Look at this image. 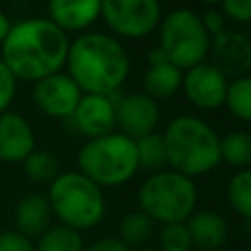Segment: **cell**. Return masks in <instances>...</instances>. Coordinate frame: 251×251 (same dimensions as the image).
<instances>
[{"mask_svg": "<svg viewBox=\"0 0 251 251\" xmlns=\"http://www.w3.org/2000/svg\"><path fill=\"white\" fill-rule=\"evenodd\" d=\"M69 33L45 16L12 22L0 45V59L18 80L37 82L63 71L69 53Z\"/></svg>", "mask_w": 251, "mask_h": 251, "instance_id": "6da1fadb", "label": "cell"}, {"mask_svg": "<svg viewBox=\"0 0 251 251\" xmlns=\"http://www.w3.org/2000/svg\"><path fill=\"white\" fill-rule=\"evenodd\" d=\"M65 67L82 94L112 96L127 80L131 61L118 37L102 31H82L69 43Z\"/></svg>", "mask_w": 251, "mask_h": 251, "instance_id": "7a4b0ae2", "label": "cell"}, {"mask_svg": "<svg viewBox=\"0 0 251 251\" xmlns=\"http://www.w3.org/2000/svg\"><path fill=\"white\" fill-rule=\"evenodd\" d=\"M161 135L165 141L167 165L188 178L208 175L222 163L220 135L198 116L180 114L173 118Z\"/></svg>", "mask_w": 251, "mask_h": 251, "instance_id": "3957f363", "label": "cell"}, {"mask_svg": "<svg viewBox=\"0 0 251 251\" xmlns=\"http://www.w3.org/2000/svg\"><path fill=\"white\" fill-rule=\"evenodd\" d=\"M76 171L102 190L122 186L139 171L135 139L120 131L86 139L76 153Z\"/></svg>", "mask_w": 251, "mask_h": 251, "instance_id": "277c9868", "label": "cell"}, {"mask_svg": "<svg viewBox=\"0 0 251 251\" xmlns=\"http://www.w3.org/2000/svg\"><path fill=\"white\" fill-rule=\"evenodd\" d=\"M45 196L53 218L80 233L96 227L106 216L104 190L78 171H61Z\"/></svg>", "mask_w": 251, "mask_h": 251, "instance_id": "5b68a950", "label": "cell"}, {"mask_svg": "<svg viewBox=\"0 0 251 251\" xmlns=\"http://www.w3.org/2000/svg\"><path fill=\"white\" fill-rule=\"evenodd\" d=\"M137 204L155 224L186 222L198 204V188L194 178H188L173 169L151 173L137 188Z\"/></svg>", "mask_w": 251, "mask_h": 251, "instance_id": "8992f818", "label": "cell"}, {"mask_svg": "<svg viewBox=\"0 0 251 251\" xmlns=\"http://www.w3.org/2000/svg\"><path fill=\"white\" fill-rule=\"evenodd\" d=\"M167 61L180 71H188L206 61L210 35L196 12L188 8L171 10L159 24V45Z\"/></svg>", "mask_w": 251, "mask_h": 251, "instance_id": "52a82bcc", "label": "cell"}, {"mask_svg": "<svg viewBox=\"0 0 251 251\" xmlns=\"http://www.w3.org/2000/svg\"><path fill=\"white\" fill-rule=\"evenodd\" d=\"M100 18L114 37L141 39L159 27L163 14L159 0H102Z\"/></svg>", "mask_w": 251, "mask_h": 251, "instance_id": "ba28073f", "label": "cell"}, {"mask_svg": "<svg viewBox=\"0 0 251 251\" xmlns=\"http://www.w3.org/2000/svg\"><path fill=\"white\" fill-rule=\"evenodd\" d=\"M80 96L82 90L63 71L33 82L31 88V100L35 108L47 118H55V120H69Z\"/></svg>", "mask_w": 251, "mask_h": 251, "instance_id": "9c48e42d", "label": "cell"}, {"mask_svg": "<svg viewBox=\"0 0 251 251\" xmlns=\"http://www.w3.org/2000/svg\"><path fill=\"white\" fill-rule=\"evenodd\" d=\"M110 98L116 106V127H120V133L139 139L157 129L161 120L157 100L145 92H129L124 96H118L116 92Z\"/></svg>", "mask_w": 251, "mask_h": 251, "instance_id": "30bf717a", "label": "cell"}, {"mask_svg": "<svg viewBox=\"0 0 251 251\" xmlns=\"http://www.w3.org/2000/svg\"><path fill=\"white\" fill-rule=\"evenodd\" d=\"M208 57L212 65L226 76L237 78L251 71V39L233 29H224L210 37Z\"/></svg>", "mask_w": 251, "mask_h": 251, "instance_id": "8fae6325", "label": "cell"}, {"mask_svg": "<svg viewBox=\"0 0 251 251\" xmlns=\"http://www.w3.org/2000/svg\"><path fill=\"white\" fill-rule=\"evenodd\" d=\"M180 88L192 106L200 110H216L226 102L227 78L212 63L204 61L182 73Z\"/></svg>", "mask_w": 251, "mask_h": 251, "instance_id": "7c38bea8", "label": "cell"}, {"mask_svg": "<svg viewBox=\"0 0 251 251\" xmlns=\"http://www.w3.org/2000/svg\"><path fill=\"white\" fill-rule=\"evenodd\" d=\"M69 122L86 139L112 133L116 127L114 100L102 94H82Z\"/></svg>", "mask_w": 251, "mask_h": 251, "instance_id": "4fadbf2b", "label": "cell"}, {"mask_svg": "<svg viewBox=\"0 0 251 251\" xmlns=\"http://www.w3.org/2000/svg\"><path fill=\"white\" fill-rule=\"evenodd\" d=\"M35 147V131L25 116L14 110L0 114V161L24 163Z\"/></svg>", "mask_w": 251, "mask_h": 251, "instance_id": "5bb4252c", "label": "cell"}, {"mask_svg": "<svg viewBox=\"0 0 251 251\" xmlns=\"http://www.w3.org/2000/svg\"><path fill=\"white\" fill-rule=\"evenodd\" d=\"M102 0H47V16L65 33L84 31L98 18Z\"/></svg>", "mask_w": 251, "mask_h": 251, "instance_id": "9a60e30c", "label": "cell"}, {"mask_svg": "<svg viewBox=\"0 0 251 251\" xmlns=\"http://www.w3.org/2000/svg\"><path fill=\"white\" fill-rule=\"evenodd\" d=\"M53 226V212L43 192H27L14 206V229L29 239H37Z\"/></svg>", "mask_w": 251, "mask_h": 251, "instance_id": "2e32d148", "label": "cell"}, {"mask_svg": "<svg viewBox=\"0 0 251 251\" xmlns=\"http://www.w3.org/2000/svg\"><path fill=\"white\" fill-rule=\"evenodd\" d=\"M194 247L200 251H216L226 245L229 237L227 220L216 210H194L186 220Z\"/></svg>", "mask_w": 251, "mask_h": 251, "instance_id": "e0dca14e", "label": "cell"}, {"mask_svg": "<svg viewBox=\"0 0 251 251\" xmlns=\"http://www.w3.org/2000/svg\"><path fill=\"white\" fill-rule=\"evenodd\" d=\"M182 86V71L169 61L149 65L143 76V92L153 100H165L175 96Z\"/></svg>", "mask_w": 251, "mask_h": 251, "instance_id": "ac0fdd59", "label": "cell"}, {"mask_svg": "<svg viewBox=\"0 0 251 251\" xmlns=\"http://www.w3.org/2000/svg\"><path fill=\"white\" fill-rule=\"evenodd\" d=\"M24 175L37 186H49L61 173L59 157L47 149H33L22 163Z\"/></svg>", "mask_w": 251, "mask_h": 251, "instance_id": "d6986e66", "label": "cell"}, {"mask_svg": "<svg viewBox=\"0 0 251 251\" xmlns=\"http://www.w3.org/2000/svg\"><path fill=\"white\" fill-rule=\"evenodd\" d=\"M35 251H84L82 233L63 224H53L35 241Z\"/></svg>", "mask_w": 251, "mask_h": 251, "instance_id": "ffe728a7", "label": "cell"}, {"mask_svg": "<svg viewBox=\"0 0 251 251\" xmlns=\"http://www.w3.org/2000/svg\"><path fill=\"white\" fill-rule=\"evenodd\" d=\"M220 159L233 169L251 167V133L249 131H229L220 139Z\"/></svg>", "mask_w": 251, "mask_h": 251, "instance_id": "44dd1931", "label": "cell"}, {"mask_svg": "<svg viewBox=\"0 0 251 251\" xmlns=\"http://www.w3.org/2000/svg\"><path fill=\"white\" fill-rule=\"evenodd\" d=\"M226 200L239 218L251 222V167L239 169L229 176L226 186Z\"/></svg>", "mask_w": 251, "mask_h": 251, "instance_id": "7402d4cb", "label": "cell"}, {"mask_svg": "<svg viewBox=\"0 0 251 251\" xmlns=\"http://www.w3.org/2000/svg\"><path fill=\"white\" fill-rule=\"evenodd\" d=\"M153 229H155V222L147 214H143L141 210H133V212H127L120 220L118 237L129 249L131 247H143L151 239Z\"/></svg>", "mask_w": 251, "mask_h": 251, "instance_id": "603a6c76", "label": "cell"}, {"mask_svg": "<svg viewBox=\"0 0 251 251\" xmlns=\"http://www.w3.org/2000/svg\"><path fill=\"white\" fill-rule=\"evenodd\" d=\"M135 149H137V161L139 169L145 171H161L167 165V151H165V141L163 135L153 131L147 133L139 139H135Z\"/></svg>", "mask_w": 251, "mask_h": 251, "instance_id": "cb8c5ba5", "label": "cell"}, {"mask_svg": "<svg viewBox=\"0 0 251 251\" xmlns=\"http://www.w3.org/2000/svg\"><path fill=\"white\" fill-rule=\"evenodd\" d=\"M231 116L241 122H251V75H243L227 82L226 102Z\"/></svg>", "mask_w": 251, "mask_h": 251, "instance_id": "d4e9b609", "label": "cell"}, {"mask_svg": "<svg viewBox=\"0 0 251 251\" xmlns=\"http://www.w3.org/2000/svg\"><path fill=\"white\" fill-rule=\"evenodd\" d=\"M159 251H192L194 243L186 222L165 224L159 229Z\"/></svg>", "mask_w": 251, "mask_h": 251, "instance_id": "484cf974", "label": "cell"}, {"mask_svg": "<svg viewBox=\"0 0 251 251\" xmlns=\"http://www.w3.org/2000/svg\"><path fill=\"white\" fill-rule=\"evenodd\" d=\"M16 92H18V78L12 75V71L0 59V114L10 110V106L16 98Z\"/></svg>", "mask_w": 251, "mask_h": 251, "instance_id": "4316f807", "label": "cell"}, {"mask_svg": "<svg viewBox=\"0 0 251 251\" xmlns=\"http://www.w3.org/2000/svg\"><path fill=\"white\" fill-rule=\"evenodd\" d=\"M0 251H35V243L16 229H4L0 231Z\"/></svg>", "mask_w": 251, "mask_h": 251, "instance_id": "83f0119b", "label": "cell"}, {"mask_svg": "<svg viewBox=\"0 0 251 251\" xmlns=\"http://www.w3.org/2000/svg\"><path fill=\"white\" fill-rule=\"evenodd\" d=\"M222 14L235 24L251 22V0H222Z\"/></svg>", "mask_w": 251, "mask_h": 251, "instance_id": "f1b7e54d", "label": "cell"}, {"mask_svg": "<svg viewBox=\"0 0 251 251\" xmlns=\"http://www.w3.org/2000/svg\"><path fill=\"white\" fill-rule=\"evenodd\" d=\"M84 251H131L120 237H98L90 245L84 247Z\"/></svg>", "mask_w": 251, "mask_h": 251, "instance_id": "f546056e", "label": "cell"}, {"mask_svg": "<svg viewBox=\"0 0 251 251\" xmlns=\"http://www.w3.org/2000/svg\"><path fill=\"white\" fill-rule=\"evenodd\" d=\"M200 20H202V25H204V29L208 31L210 37L226 29V18H224V14L218 12V10H208V12H204V16H200Z\"/></svg>", "mask_w": 251, "mask_h": 251, "instance_id": "4dcf8cb0", "label": "cell"}, {"mask_svg": "<svg viewBox=\"0 0 251 251\" xmlns=\"http://www.w3.org/2000/svg\"><path fill=\"white\" fill-rule=\"evenodd\" d=\"M10 27H12V20H10V16H8L4 10H0V45H2V41L6 39Z\"/></svg>", "mask_w": 251, "mask_h": 251, "instance_id": "1f68e13d", "label": "cell"}, {"mask_svg": "<svg viewBox=\"0 0 251 251\" xmlns=\"http://www.w3.org/2000/svg\"><path fill=\"white\" fill-rule=\"evenodd\" d=\"M167 61V57H165V53L159 49V47H153L149 53H147V63L149 65H159V63H165Z\"/></svg>", "mask_w": 251, "mask_h": 251, "instance_id": "d6a6232c", "label": "cell"}, {"mask_svg": "<svg viewBox=\"0 0 251 251\" xmlns=\"http://www.w3.org/2000/svg\"><path fill=\"white\" fill-rule=\"evenodd\" d=\"M202 4H206V6H216V4H222V0H200Z\"/></svg>", "mask_w": 251, "mask_h": 251, "instance_id": "836d02e7", "label": "cell"}, {"mask_svg": "<svg viewBox=\"0 0 251 251\" xmlns=\"http://www.w3.org/2000/svg\"><path fill=\"white\" fill-rule=\"evenodd\" d=\"M139 251H159V249L157 247H141Z\"/></svg>", "mask_w": 251, "mask_h": 251, "instance_id": "e575fe53", "label": "cell"}, {"mask_svg": "<svg viewBox=\"0 0 251 251\" xmlns=\"http://www.w3.org/2000/svg\"><path fill=\"white\" fill-rule=\"evenodd\" d=\"M249 245H251V239H249Z\"/></svg>", "mask_w": 251, "mask_h": 251, "instance_id": "d590c367", "label": "cell"}]
</instances>
